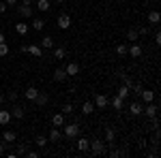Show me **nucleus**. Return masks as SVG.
<instances>
[{
    "label": "nucleus",
    "instance_id": "c85d7f7f",
    "mask_svg": "<svg viewBox=\"0 0 161 158\" xmlns=\"http://www.w3.org/2000/svg\"><path fill=\"white\" fill-rule=\"evenodd\" d=\"M114 139H116L114 128H105V143H114Z\"/></svg>",
    "mask_w": 161,
    "mask_h": 158
},
{
    "label": "nucleus",
    "instance_id": "412c9836",
    "mask_svg": "<svg viewBox=\"0 0 161 158\" xmlns=\"http://www.w3.org/2000/svg\"><path fill=\"white\" fill-rule=\"evenodd\" d=\"M67 77H69V75H67V71H64V69H56V71H54V81H58V84H60V81H64Z\"/></svg>",
    "mask_w": 161,
    "mask_h": 158
},
{
    "label": "nucleus",
    "instance_id": "1a4fd4ad",
    "mask_svg": "<svg viewBox=\"0 0 161 158\" xmlns=\"http://www.w3.org/2000/svg\"><path fill=\"white\" fill-rule=\"evenodd\" d=\"M24 115H26V111H24V107H22V105H13V107H11V118L22 120Z\"/></svg>",
    "mask_w": 161,
    "mask_h": 158
},
{
    "label": "nucleus",
    "instance_id": "b1692460",
    "mask_svg": "<svg viewBox=\"0 0 161 158\" xmlns=\"http://www.w3.org/2000/svg\"><path fill=\"white\" fill-rule=\"evenodd\" d=\"M32 30H37V32H41V30H43V28H45V22H43V19H41V17H32Z\"/></svg>",
    "mask_w": 161,
    "mask_h": 158
},
{
    "label": "nucleus",
    "instance_id": "7ed1b4c3",
    "mask_svg": "<svg viewBox=\"0 0 161 158\" xmlns=\"http://www.w3.org/2000/svg\"><path fill=\"white\" fill-rule=\"evenodd\" d=\"M56 26H58L60 30H69V28H71V17H69L67 13H60L58 19H56Z\"/></svg>",
    "mask_w": 161,
    "mask_h": 158
},
{
    "label": "nucleus",
    "instance_id": "5701e85b",
    "mask_svg": "<svg viewBox=\"0 0 161 158\" xmlns=\"http://www.w3.org/2000/svg\"><path fill=\"white\" fill-rule=\"evenodd\" d=\"M140 98H142L144 103H153V100H155V92H153V90H142Z\"/></svg>",
    "mask_w": 161,
    "mask_h": 158
},
{
    "label": "nucleus",
    "instance_id": "dca6fc26",
    "mask_svg": "<svg viewBox=\"0 0 161 158\" xmlns=\"http://www.w3.org/2000/svg\"><path fill=\"white\" fill-rule=\"evenodd\" d=\"M52 124H54V126H56V128H62V126H64V113H56V115H54V118H52Z\"/></svg>",
    "mask_w": 161,
    "mask_h": 158
},
{
    "label": "nucleus",
    "instance_id": "f03ea898",
    "mask_svg": "<svg viewBox=\"0 0 161 158\" xmlns=\"http://www.w3.org/2000/svg\"><path fill=\"white\" fill-rule=\"evenodd\" d=\"M88 150H90L92 154H97V156H99V154H105V141H101V139H92Z\"/></svg>",
    "mask_w": 161,
    "mask_h": 158
},
{
    "label": "nucleus",
    "instance_id": "79ce46f5",
    "mask_svg": "<svg viewBox=\"0 0 161 158\" xmlns=\"http://www.w3.org/2000/svg\"><path fill=\"white\" fill-rule=\"evenodd\" d=\"M4 2H7V7H15V4H17L19 0H4Z\"/></svg>",
    "mask_w": 161,
    "mask_h": 158
},
{
    "label": "nucleus",
    "instance_id": "423d86ee",
    "mask_svg": "<svg viewBox=\"0 0 161 158\" xmlns=\"http://www.w3.org/2000/svg\"><path fill=\"white\" fill-rule=\"evenodd\" d=\"M127 54H129L131 58H140V56H142V45H137V43H131V45L127 47Z\"/></svg>",
    "mask_w": 161,
    "mask_h": 158
},
{
    "label": "nucleus",
    "instance_id": "9d476101",
    "mask_svg": "<svg viewBox=\"0 0 161 158\" xmlns=\"http://www.w3.org/2000/svg\"><path fill=\"white\" fill-rule=\"evenodd\" d=\"M75 147H77L80 152H88V147H90V139H86V137H80V139L75 141Z\"/></svg>",
    "mask_w": 161,
    "mask_h": 158
},
{
    "label": "nucleus",
    "instance_id": "f8f14e48",
    "mask_svg": "<svg viewBox=\"0 0 161 158\" xmlns=\"http://www.w3.org/2000/svg\"><path fill=\"white\" fill-rule=\"evenodd\" d=\"M82 113H84V115H92V113H95V103H92V100H86V103H84V105H82Z\"/></svg>",
    "mask_w": 161,
    "mask_h": 158
},
{
    "label": "nucleus",
    "instance_id": "cd10ccee",
    "mask_svg": "<svg viewBox=\"0 0 161 158\" xmlns=\"http://www.w3.org/2000/svg\"><path fill=\"white\" fill-rule=\"evenodd\" d=\"M64 56H67V49L64 47H54V58L56 60H62Z\"/></svg>",
    "mask_w": 161,
    "mask_h": 158
},
{
    "label": "nucleus",
    "instance_id": "f3484780",
    "mask_svg": "<svg viewBox=\"0 0 161 158\" xmlns=\"http://www.w3.org/2000/svg\"><path fill=\"white\" fill-rule=\"evenodd\" d=\"M9 122H11V111L0 109V126H7Z\"/></svg>",
    "mask_w": 161,
    "mask_h": 158
},
{
    "label": "nucleus",
    "instance_id": "f257e3e1",
    "mask_svg": "<svg viewBox=\"0 0 161 158\" xmlns=\"http://www.w3.org/2000/svg\"><path fill=\"white\" fill-rule=\"evenodd\" d=\"M80 122H71V124H64L62 126V135L64 137H69V139H75V137H80Z\"/></svg>",
    "mask_w": 161,
    "mask_h": 158
},
{
    "label": "nucleus",
    "instance_id": "ea45409f",
    "mask_svg": "<svg viewBox=\"0 0 161 158\" xmlns=\"http://www.w3.org/2000/svg\"><path fill=\"white\" fill-rule=\"evenodd\" d=\"M24 156H28V158H39V152H32V150H28Z\"/></svg>",
    "mask_w": 161,
    "mask_h": 158
},
{
    "label": "nucleus",
    "instance_id": "2f4dec72",
    "mask_svg": "<svg viewBox=\"0 0 161 158\" xmlns=\"http://www.w3.org/2000/svg\"><path fill=\"white\" fill-rule=\"evenodd\" d=\"M15 32L17 34H28V24H15Z\"/></svg>",
    "mask_w": 161,
    "mask_h": 158
},
{
    "label": "nucleus",
    "instance_id": "0eeeda50",
    "mask_svg": "<svg viewBox=\"0 0 161 158\" xmlns=\"http://www.w3.org/2000/svg\"><path fill=\"white\" fill-rule=\"evenodd\" d=\"M17 13H19V17H24V19H32V7H28V4H22L19 9H17Z\"/></svg>",
    "mask_w": 161,
    "mask_h": 158
},
{
    "label": "nucleus",
    "instance_id": "ddd939ff",
    "mask_svg": "<svg viewBox=\"0 0 161 158\" xmlns=\"http://www.w3.org/2000/svg\"><path fill=\"white\" fill-rule=\"evenodd\" d=\"M64 71H67V75H80V64L77 62H69L64 66Z\"/></svg>",
    "mask_w": 161,
    "mask_h": 158
},
{
    "label": "nucleus",
    "instance_id": "393cba45",
    "mask_svg": "<svg viewBox=\"0 0 161 158\" xmlns=\"http://www.w3.org/2000/svg\"><path fill=\"white\" fill-rule=\"evenodd\" d=\"M37 9H39V11H43V13L50 11V9H52L50 0H37Z\"/></svg>",
    "mask_w": 161,
    "mask_h": 158
},
{
    "label": "nucleus",
    "instance_id": "c756f323",
    "mask_svg": "<svg viewBox=\"0 0 161 158\" xmlns=\"http://www.w3.org/2000/svg\"><path fill=\"white\" fill-rule=\"evenodd\" d=\"M129 111H131V115H140V113H142V105H140V103H131V107H129Z\"/></svg>",
    "mask_w": 161,
    "mask_h": 158
},
{
    "label": "nucleus",
    "instance_id": "7c9ffc66",
    "mask_svg": "<svg viewBox=\"0 0 161 158\" xmlns=\"http://www.w3.org/2000/svg\"><path fill=\"white\" fill-rule=\"evenodd\" d=\"M35 143H37V147H45L47 145V137L45 135H39L37 139H35Z\"/></svg>",
    "mask_w": 161,
    "mask_h": 158
},
{
    "label": "nucleus",
    "instance_id": "aec40b11",
    "mask_svg": "<svg viewBox=\"0 0 161 158\" xmlns=\"http://www.w3.org/2000/svg\"><path fill=\"white\" fill-rule=\"evenodd\" d=\"M47 100H50V96H47L45 92H39L37 98H35V103H37L39 107H45V105H47Z\"/></svg>",
    "mask_w": 161,
    "mask_h": 158
},
{
    "label": "nucleus",
    "instance_id": "49530a36",
    "mask_svg": "<svg viewBox=\"0 0 161 158\" xmlns=\"http://www.w3.org/2000/svg\"><path fill=\"white\" fill-rule=\"evenodd\" d=\"M2 41H4V34H2V32H0V43H2Z\"/></svg>",
    "mask_w": 161,
    "mask_h": 158
},
{
    "label": "nucleus",
    "instance_id": "a211bd4d",
    "mask_svg": "<svg viewBox=\"0 0 161 158\" xmlns=\"http://www.w3.org/2000/svg\"><path fill=\"white\" fill-rule=\"evenodd\" d=\"M39 47L41 49H54V38L52 37H43L41 43H39Z\"/></svg>",
    "mask_w": 161,
    "mask_h": 158
},
{
    "label": "nucleus",
    "instance_id": "4468645a",
    "mask_svg": "<svg viewBox=\"0 0 161 158\" xmlns=\"http://www.w3.org/2000/svg\"><path fill=\"white\" fill-rule=\"evenodd\" d=\"M0 137H2V141H4V143H15V139H17V135L13 133V130H4Z\"/></svg>",
    "mask_w": 161,
    "mask_h": 158
},
{
    "label": "nucleus",
    "instance_id": "09e8293b",
    "mask_svg": "<svg viewBox=\"0 0 161 158\" xmlns=\"http://www.w3.org/2000/svg\"><path fill=\"white\" fill-rule=\"evenodd\" d=\"M144 2H150V0H144Z\"/></svg>",
    "mask_w": 161,
    "mask_h": 158
},
{
    "label": "nucleus",
    "instance_id": "2eb2a0df",
    "mask_svg": "<svg viewBox=\"0 0 161 158\" xmlns=\"http://www.w3.org/2000/svg\"><path fill=\"white\" fill-rule=\"evenodd\" d=\"M60 137H62V133H60V128H52L50 130V137H47V141H52V143H56V141H60Z\"/></svg>",
    "mask_w": 161,
    "mask_h": 158
},
{
    "label": "nucleus",
    "instance_id": "c03bdc74",
    "mask_svg": "<svg viewBox=\"0 0 161 158\" xmlns=\"http://www.w3.org/2000/svg\"><path fill=\"white\" fill-rule=\"evenodd\" d=\"M22 4H28V7H32V0H19Z\"/></svg>",
    "mask_w": 161,
    "mask_h": 158
},
{
    "label": "nucleus",
    "instance_id": "72a5a7b5",
    "mask_svg": "<svg viewBox=\"0 0 161 158\" xmlns=\"http://www.w3.org/2000/svg\"><path fill=\"white\" fill-rule=\"evenodd\" d=\"M7 54H9V45H7V41H2V43H0V58L7 56Z\"/></svg>",
    "mask_w": 161,
    "mask_h": 158
},
{
    "label": "nucleus",
    "instance_id": "f704fd0d",
    "mask_svg": "<svg viewBox=\"0 0 161 158\" xmlns=\"http://www.w3.org/2000/svg\"><path fill=\"white\" fill-rule=\"evenodd\" d=\"M26 152H28V147H26L24 143H17V152H15V154H17V156H24Z\"/></svg>",
    "mask_w": 161,
    "mask_h": 158
},
{
    "label": "nucleus",
    "instance_id": "37998d69",
    "mask_svg": "<svg viewBox=\"0 0 161 158\" xmlns=\"http://www.w3.org/2000/svg\"><path fill=\"white\" fill-rule=\"evenodd\" d=\"M155 43H157V45H161V32H157V34H155Z\"/></svg>",
    "mask_w": 161,
    "mask_h": 158
},
{
    "label": "nucleus",
    "instance_id": "473e14b6",
    "mask_svg": "<svg viewBox=\"0 0 161 158\" xmlns=\"http://www.w3.org/2000/svg\"><path fill=\"white\" fill-rule=\"evenodd\" d=\"M73 111H75V107L71 105V103H67V105H62V113H64V115H69V113H73Z\"/></svg>",
    "mask_w": 161,
    "mask_h": 158
},
{
    "label": "nucleus",
    "instance_id": "6ab92c4d",
    "mask_svg": "<svg viewBox=\"0 0 161 158\" xmlns=\"http://www.w3.org/2000/svg\"><path fill=\"white\" fill-rule=\"evenodd\" d=\"M37 94H39V90L35 88V85H28V88H26V92H24V96L28 98V100H35Z\"/></svg>",
    "mask_w": 161,
    "mask_h": 158
},
{
    "label": "nucleus",
    "instance_id": "39448f33",
    "mask_svg": "<svg viewBox=\"0 0 161 158\" xmlns=\"http://www.w3.org/2000/svg\"><path fill=\"white\" fill-rule=\"evenodd\" d=\"M157 109H159V107H157L155 103H146V107H142V113H144L146 118H155V115H157Z\"/></svg>",
    "mask_w": 161,
    "mask_h": 158
},
{
    "label": "nucleus",
    "instance_id": "a878e982",
    "mask_svg": "<svg viewBox=\"0 0 161 158\" xmlns=\"http://www.w3.org/2000/svg\"><path fill=\"white\" fill-rule=\"evenodd\" d=\"M140 34H137V28H129V32H127V41H131V43H136Z\"/></svg>",
    "mask_w": 161,
    "mask_h": 158
},
{
    "label": "nucleus",
    "instance_id": "9b49d317",
    "mask_svg": "<svg viewBox=\"0 0 161 158\" xmlns=\"http://www.w3.org/2000/svg\"><path fill=\"white\" fill-rule=\"evenodd\" d=\"M110 105H112V107H114L116 111H120V109L125 107V100H123L120 96H116V94H114V96L110 98Z\"/></svg>",
    "mask_w": 161,
    "mask_h": 158
},
{
    "label": "nucleus",
    "instance_id": "bb28decb",
    "mask_svg": "<svg viewBox=\"0 0 161 158\" xmlns=\"http://www.w3.org/2000/svg\"><path fill=\"white\" fill-rule=\"evenodd\" d=\"M148 22H150V24H159V22H161L159 11H148Z\"/></svg>",
    "mask_w": 161,
    "mask_h": 158
},
{
    "label": "nucleus",
    "instance_id": "4be33fe9",
    "mask_svg": "<svg viewBox=\"0 0 161 158\" xmlns=\"http://www.w3.org/2000/svg\"><path fill=\"white\" fill-rule=\"evenodd\" d=\"M129 94H131V90H129V85H125V84L116 90V96H120L123 100H125V98H129Z\"/></svg>",
    "mask_w": 161,
    "mask_h": 158
},
{
    "label": "nucleus",
    "instance_id": "a18cd8bd",
    "mask_svg": "<svg viewBox=\"0 0 161 158\" xmlns=\"http://www.w3.org/2000/svg\"><path fill=\"white\" fill-rule=\"evenodd\" d=\"M2 103H4V94H0V105H2Z\"/></svg>",
    "mask_w": 161,
    "mask_h": 158
},
{
    "label": "nucleus",
    "instance_id": "20e7f679",
    "mask_svg": "<svg viewBox=\"0 0 161 158\" xmlns=\"http://www.w3.org/2000/svg\"><path fill=\"white\" fill-rule=\"evenodd\" d=\"M92 103H95V109H105V107L110 105V98L105 96V94H97Z\"/></svg>",
    "mask_w": 161,
    "mask_h": 158
},
{
    "label": "nucleus",
    "instance_id": "e433bc0d",
    "mask_svg": "<svg viewBox=\"0 0 161 158\" xmlns=\"http://www.w3.org/2000/svg\"><path fill=\"white\" fill-rule=\"evenodd\" d=\"M4 100H11V103H15V100H17V92H7V96H4Z\"/></svg>",
    "mask_w": 161,
    "mask_h": 158
},
{
    "label": "nucleus",
    "instance_id": "a19ab883",
    "mask_svg": "<svg viewBox=\"0 0 161 158\" xmlns=\"http://www.w3.org/2000/svg\"><path fill=\"white\" fill-rule=\"evenodd\" d=\"M7 9H9V7H7V2H0V15H2V13H7Z\"/></svg>",
    "mask_w": 161,
    "mask_h": 158
},
{
    "label": "nucleus",
    "instance_id": "de8ad7c7",
    "mask_svg": "<svg viewBox=\"0 0 161 158\" xmlns=\"http://www.w3.org/2000/svg\"><path fill=\"white\" fill-rule=\"evenodd\" d=\"M56 2H64V0H56Z\"/></svg>",
    "mask_w": 161,
    "mask_h": 158
},
{
    "label": "nucleus",
    "instance_id": "4c0bfd02",
    "mask_svg": "<svg viewBox=\"0 0 161 158\" xmlns=\"http://www.w3.org/2000/svg\"><path fill=\"white\" fill-rule=\"evenodd\" d=\"M116 54L118 56H127V45H116Z\"/></svg>",
    "mask_w": 161,
    "mask_h": 158
},
{
    "label": "nucleus",
    "instance_id": "6e6552de",
    "mask_svg": "<svg viewBox=\"0 0 161 158\" xmlns=\"http://www.w3.org/2000/svg\"><path fill=\"white\" fill-rule=\"evenodd\" d=\"M26 54H30L35 58H43V49L39 47V45H26Z\"/></svg>",
    "mask_w": 161,
    "mask_h": 158
},
{
    "label": "nucleus",
    "instance_id": "58836bf2",
    "mask_svg": "<svg viewBox=\"0 0 161 158\" xmlns=\"http://www.w3.org/2000/svg\"><path fill=\"white\" fill-rule=\"evenodd\" d=\"M137 34H140V37H146V34H148V28H144V26L137 28Z\"/></svg>",
    "mask_w": 161,
    "mask_h": 158
},
{
    "label": "nucleus",
    "instance_id": "8fccbe9b",
    "mask_svg": "<svg viewBox=\"0 0 161 158\" xmlns=\"http://www.w3.org/2000/svg\"><path fill=\"white\" fill-rule=\"evenodd\" d=\"M0 139H2V137H0Z\"/></svg>",
    "mask_w": 161,
    "mask_h": 158
},
{
    "label": "nucleus",
    "instance_id": "c9c22d12",
    "mask_svg": "<svg viewBox=\"0 0 161 158\" xmlns=\"http://www.w3.org/2000/svg\"><path fill=\"white\" fill-rule=\"evenodd\" d=\"M131 90H133V94H136V96H140L144 88H142V84H133V85H131Z\"/></svg>",
    "mask_w": 161,
    "mask_h": 158
}]
</instances>
